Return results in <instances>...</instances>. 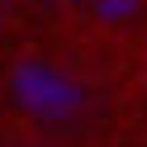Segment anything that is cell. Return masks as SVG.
<instances>
[{
    "label": "cell",
    "mask_w": 147,
    "mask_h": 147,
    "mask_svg": "<svg viewBox=\"0 0 147 147\" xmlns=\"http://www.w3.org/2000/svg\"><path fill=\"white\" fill-rule=\"evenodd\" d=\"M10 100L33 123H48V128H71L90 114L86 81L48 57H24L10 67Z\"/></svg>",
    "instance_id": "cell-1"
},
{
    "label": "cell",
    "mask_w": 147,
    "mask_h": 147,
    "mask_svg": "<svg viewBox=\"0 0 147 147\" xmlns=\"http://www.w3.org/2000/svg\"><path fill=\"white\" fill-rule=\"evenodd\" d=\"M90 10L105 24H128V19L142 14V0H90Z\"/></svg>",
    "instance_id": "cell-2"
},
{
    "label": "cell",
    "mask_w": 147,
    "mask_h": 147,
    "mask_svg": "<svg viewBox=\"0 0 147 147\" xmlns=\"http://www.w3.org/2000/svg\"><path fill=\"white\" fill-rule=\"evenodd\" d=\"M14 10V0H0V19H5V14H10Z\"/></svg>",
    "instance_id": "cell-3"
}]
</instances>
